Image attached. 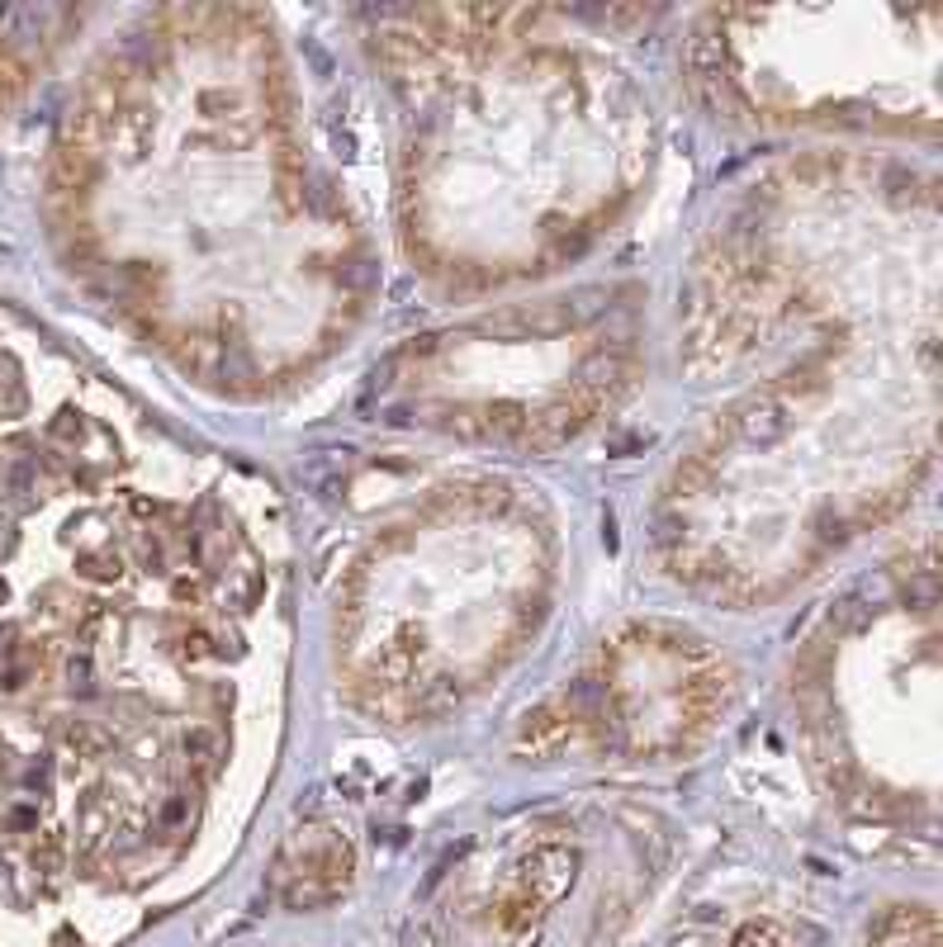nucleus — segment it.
<instances>
[{
    "label": "nucleus",
    "mask_w": 943,
    "mask_h": 947,
    "mask_svg": "<svg viewBox=\"0 0 943 947\" xmlns=\"http://www.w3.org/2000/svg\"><path fill=\"white\" fill-rule=\"evenodd\" d=\"M185 753H190V768H200L204 777H214L218 763H223V734L209 730V725H195L185 734Z\"/></svg>",
    "instance_id": "20e7f679"
},
{
    "label": "nucleus",
    "mask_w": 943,
    "mask_h": 947,
    "mask_svg": "<svg viewBox=\"0 0 943 947\" xmlns=\"http://www.w3.org/2000/svg\"><path fill=\"white\" fill-rule=\"evenodd\" d=\"M285 858H299L294 872H280V900L290 910H318L337 900L351 881V843L342 834H309L285 848Z\"/></svg>",
    "instance_id": "f257e3e1"
},
{
    "label": "nucleus",
    "mask_w": 943,
    "mask_h": 947,
    "mask_svg": "<svg viewBox=\"0 0 943 947\" xmlns=\"http://www.w3.org/2000/svg\"><path fill=\"white\" fill-rule=\"evenodd\" d=\"M574 867H579V858H574L569 848H560V843H545V848H536V853L526 858V867H522V895H531L536 905L560 900V895L569 891V881H574Z\"/></svg>",
    "instance_id": "f03ea898"
},
{
    "label": "nucleus",
    "mask_w": 943,
    "mask_h": 947,
    "mask_svg": "<svg viewBox=\"0 0 943 947\" xmlns=\"http://www.w3.org/2000/svg\"><path fill=\"white\" fill-rule=\"evenodd\" d=\"M872 947H939V924L925 910H891L872 929Z\"/></svg>",
    "instance_id": "7ed1b4c3"
},
{
    "label": "nucleus",
    "mask_w": 943,
    "mask_h": 947,
    "mask_svg": "<svg viewBox=\"0 0 943 947\" xmlns=\"http://www.w3.org/2000/svg\"><path fill=\"white\" fill-rule=\"evenodd\" d=\"M735 947H782V933L773 924H749V929L735 938Z\"/></svg>",
    "instance_id": "39448f33"
}]
</instances>
